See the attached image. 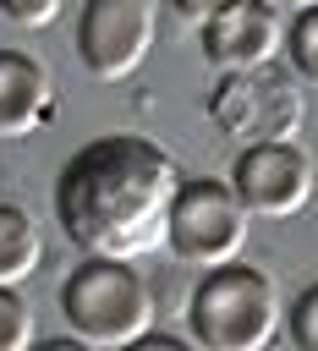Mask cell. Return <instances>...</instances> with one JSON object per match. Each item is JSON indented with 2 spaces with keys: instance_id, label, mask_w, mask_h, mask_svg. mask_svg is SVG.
<instances>
[{
  "instance_id": "obj_1",
  "label": "cell",
  "mask_w": 318,
  "mask_h": 351,
  "mask_svg": "<svg viewBox=\"0 0 318 351\" xmlns=\"http://www.w3.org/2000/svg\"><path fill=\"white\" fill-rule=\"evenodd\" d=\"M175 186H181V170L159 143L115 132L66 159L55 181V214H60V230L88 258L132 263L164 247Z\"/></svg>"
},
{
  "instance_id": "obj_2",
  "label": "cell",
  "mask_w": 318,
  "mask_h": 351,
  "mask_svg": "<svg viewBox=\"0 0 318 351\" xmlns=\"http://www.w3.org/2000/svg\"><path fill=\"white\" fill-rule=\"evenodd\" d=\"M60 318L77 346L121 351L137 346L154 324V291L126 258H88L60 285Z\"/></svg>"
},
{
  "instance_id": "obj_3",
  "label": "cell",
  "mask_w": 318,
  "mask_h": 351,
  "mask_svg": "<svg viewBox=\"0 0 318 351\" xmlns=\"http://www.w3.org/2000/svg\"><path fill=\"white\" fill-rule=\"evenodd\" d=\"M186 324L203 351H263L280 335V291L241 258L214 263L186 302Z\"/></svg>"
},
{
  "instance_id": "obj_4",
  "label": "cell",
  "mask_w": 318,
  "mask_h": 351,
  "mask_svg": "<svg viewBox=\"0 0 318 351\" xmlns=\"http://www.w3.org/2000/svg\"><path fill=\"white\" fill-rule=\"evenodd\" d=\"M247 208L236 197L230 181H181L175 197H170V230H164V247L181 258V263H197V269H214V263H230L241 258L247 247Z\"/></svg>"
},
{
  "instance_id": "obj_5",
  "label": "cell",
  "mask_w": 318,
  "mask_h": 351,
  "mask_svg": "<svg viewBox=\"0 0 318 351\" xmlns=\"http://www.w3.org/2000/svg\"><path fill=\"white\" fill-rule=\"evenodd\" d=\"M230 186L252 219H291L313 203V159L302 154L296 137H258L241 143Z\"/></svg>"
},
{
  "instance_id": "obj_6",
  "label": "cell",
  "mask_w": 318,
  "mask_h": 351,
  "mask_svg": "<svg viewBox=\"0 0 318 351\" xmlns=\"http://www.w3.org/2000/svg\"><path fill=\"white\" fill-rule=\"evenodd\" d=\"M154 27H159L154 0H88L77 16V55L99 82H121L148 60Z\"/></svg>"
},
{
  "instance_id": "obj_7",
  "label": "cell",
  "mask_w": 318,
  "mask_h": 351,
  "mask_svg": "<svg viewBox=\"0 0 318 351\" xmlns=\"http://www.w3.org/2000/svg\"><path fill=\"white\" fill-rule=\"evenodd\" d=\"M197 33H203V55L219 71H252L285 49V16L274 0H236L208 22H197Z\"/></svg>"
},
{
  "instance_id": "obj_8",
  "label": "cell",
  "mask_w": 318,
  "mask_h": 351,
  "mask_svg": "<svg viewBox=\"0 0 318 351\" xmlns=\"http://www.w3.org/2000/svg\"><path fill=\"white\" fill-rule=\"evenodd\" d=\"M263 66L252 71H230V82L219 88L214 99V115L219 126H230L241 143H258V137H291V126L302 121V99L285 77H258Z\"/></svg>"
},
{
  "instance_id": "obj_9",
  "label": "cell",
  "mask_w": 318,
  "mask_h": 351,
  "mask_svg": "<svg viewBox=\"0 0 318 351\" xmlns=\"http://www.w3.org/2000/svg\"><path fill=\"white\" fill-rule=\"evenodd\" d=\"M55 115V82L38 55L0 49V137H27Z\"/></svg>"
},
{
  "instance_id": "obj_10",
  "label": "cell",
  "mask_w": 318,
  "mask_h": 351,
  "mask_svg": "<svg viewBox=\"0 0 318 351\" xmlns=\"http://www.w3.org/2000/svg\"><path fill=\"white\" fill-rule=\"evenodd\" d=\"M44 263V236L27 219V208L0 203V285H22Z\"/></svg>"
},
{
  "instance_id": "obj_11",
  "label": "cell",
  "mask_w": 318,
  "mask_h": 351,
  "mask_svg": "<svg viewBox=\"0 0 318 351\" xmlns=\"http://www.w3.org/2000/svg\"><path fill=\"white\" fill-rule=\"evenodd\" d=\"M33 335H38L33 307L22 302V291H16V285H0V351H27V346H33Z\"/></svg>"
},
{
  "instance_id": "obj_12",
  "label": "cell",
  "mask_w": 318,
  "mask_h": 351,
  "mask_svg": "<svg viewBox=\"0 0 318 351\" xmlns=\"http://www.w3.org/2000/svg\"><path fill=\"white\" fill-rule=\"evenodd\" d=\"M285 49H291L296 71H302L307 82H318V5H302V11L291 16V27H285Z\"/></svg>"
},
{
  "instance_id": "obj_13",
  "label": "cell",
  "mask_w": 318,
  "mask_h": 351,
  "mask_svg": "<svg viewBox=\"0 0 318 351\" xmlns=\"http://www.w3.org/2000/svg\"><path fill=\"white\" fill-rule=\"evenodd\" d=\"M291 340L302 351H318V280L291 302Z\"/></svg>"
},
{
  "instance_id": "obj_14",
  "label": "cell",
  "mask_w": 318,
  "mask_h": 351,
  "mask_svg": "<svg viewBox=\"0 0 318 351\" xmlns=\"http://www.w3.org/2000/svg\"><path fill=\"white\" fill-rule=\"evenodd\" d=\"M0 16L16 27H49L60 16V0H0Z\"/></svg>"
},
{
  "instance_id": "obj_15",
  "label": "cell",
  "mask_w": 318,
  "mask_h": 351,
  "mask_svg": "<svg viewBox=\"0 0 318 351\" xmlns=\"http://www.w3.org/2000/svg\"><path fill=\"white\" fill-rule=\"evenodd\" d=\"M170 5H175L186 22H208L214 11H225V5H236V0H170Z\"/></svg>"
},
{
  "instance_id": "obj_16",
  "label": "cell",
  "mask_w": 318,
  "mask_h": 351,
  "mask_svg": "<svg viewBox=\"0 0 318 351\" xmlns=\"http://www.w3.org/2000/svg\"><path fill=\"white\" fill-rule=\"evenodd\" d=\"M280 11H302V5H318V0H274Z\"/></svg>"
}]
</instances>
